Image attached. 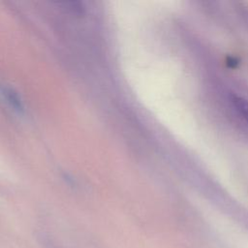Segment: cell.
Here are the masks:
<instances>
[{
  "label": "cell",
  "mask_w": 248,
  "mask_h": 248,
  "mask_svg": "<svg viewBox=\"0 0 248 248\" xmlns=\"http://www.w3.org/2000/svg\"><path fill=\"white\" fill-rule=\"evenodd\" d=\"M0 92L1 94L5 97V99L10 103V105L15 108L17 110H21L22 109V105L21 102L17 96V94L11 88L1 85L0 86Z\"/></svg>",
  "instance_id": "6da1fadb"
}]
</instances>
